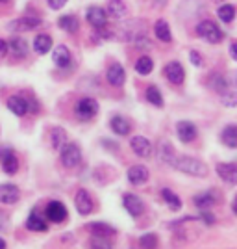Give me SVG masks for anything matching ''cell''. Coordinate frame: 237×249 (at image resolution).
Segmentation results:
<instances>
[{"label":"cell","mask_w":237,"mask_h":249,"mask_svg":"<svg viewBox=\"0 0 237 249\" xmlns=\"http://www.w3.org/2000/svg\"><path fill=\"white\" fill-rule=\"evenodd\" d=\"M87 229L91 231V234H93V236H104V238L113 236L115 232H117L111 225H108V223H100V221H96V223H89Z\"/></svg>","instance_id":"d4e9b609"},{"label":"cell","mask_w":237,"mask_h":249,"mask_svg":"<svg viewBox=\"0 0 237 249\" xmlns=\"http://www.w3.org/2000/svg\"><path fill=\"white\" fill-rule=\"evenodd\" d=\"M50 143L54 149H60V151H62V147L67 143V132L63 130L62 126H54V128H52Z\"/></svg>","instance_id":"f546056e"},{"label":"cell","mask_w":237,"mask_h":249,"mask_svg":"<svg viewBox=\"0 0 237 249\" xmlns=\"http://www.w3.org/2000/svg\"><path fill=\"white\" fill-rule=\"evenodd\" d=\"M21 197V190L15 184H0V203L2 205H15Z\"/></svg>","instance_id":"9a60e30c"},{"label":"cell","mask_w":237,"mask_h":249,"mask_svg":"<svg viewBox=\"0 0 237 249\" xmlns=\"http://www.w3.org/2000/svg\"><path fill=\"white\" fill-rule=\"evenodd\" d=\"M154 34H156V37L163 43H171V39H173V32L169 28V22L163 21V19H159V21L154 24Z\"/></svg>","instance_id":"603a6c76"},{"label":"cell","mask_w":237,"mask_h":249,"mask_svg":"<svg viewBox=\"0 0 237 249\" xmlns=\"http://www.w3.org/2000/svg\"><path fill=\"white\" fill-rule=\"evenodd\" d=\"M189 60H191L193 65H196V67H202V58H200V54H198L196 51L189 52Z\"/></svg>","instance_id":"f35d334b"},{"label":"cell","mask_w":237,"mask_h":249,"mask_svg":"<svg viewBox=\"0 0 237 249\" xmlns=\"http://www.w3.org/2000/svg\"><path fill=\"white\" fill-rule=\"evenodd\" d=\"M8 52H10V47H8V41H4V39H0V60H2V58H6V56H8Z\"/></svg>","instance_id":"b9f144b4"},{"label":"cell","mask_w":237,"mask_h":249,"mask_svg":"<svg viewBox=\"0 0 237 249\" xmlns=\"http://www.w3.org/2000/svg\"><path fill=\"white\" fill-rule=\"evenodd\" d=\"M89 246H91V249H111V244L104 236H93L91 242H89Z\"/></svg>","instance_id":"8d00e7d4"},{"label":"cell","mask_w":237,"mask_h":249,"mask_svg":"<svg viewBox=\"0 0 237 249\" xmlns=\"http://www.w3.org/2000/svg\"><path fill=\"white\" fill-rule=\"evenodd\" d=\"M85 19L93 28H104V26H108V11L100 6H91L85 11Z\"/></svg>","instance_id":"8992f818"},{"label":"cell","mask_w":237,"mask_h":249,"mask_svg":"<svg viewBox=\"0 0 237 249\" xmlns=\"http://www.w3.org/2000/svg\"><path fill=\"white\" fill-rule=\"evenodd\" d=\"M163 73H165L167 80H169L171 84H176V86L184 84V80H186V71H184V67H182V63L180 62L167 63Z\"/></svg>","instance_id":"9c48e42d"},{"label":"cell","mask_w":237,"mask_h":249,"mask_svg":"<svg viewBox=\"0 0 237 249\" xmlns=\"http://www.w3.org/2000/svg\"><path fill=\"white\" fill-rule=\"evenodd\" d=\"M176 151L174 147L171 145V142H167V140H161L159 143H158V160L161 162V164H165V166H173V162L176 160Z\"/></svg>","instance_id":"7c38bea8"},{"label":"cell","mask_w":237,"mask_h":249,"mask_svg":"<svg viewBox=\"0 0 237 249\" xmlns=\"http://www.w3.org/2000/svg\"><path fill=\"white\" fill-rule=\"evenodd\" d=\"M173 167L182 171V173H186V175L198 177V178L207 175L206 164L202 160H198V158H193V156H176V160L173 162Z\"/></svg>","instance_id":"6da1fadb"},{"label":"cell","mask_w":237,"mask_h":249,"mask_svg":"<svg viewBox=\"0 0 237 249\" xmlns=\"http://www.w3.org/2000/svg\"><path fill=\"white\" fill-rule=\"evenodd\" d=\"M74 203H76L78 214H82V216H87V214L93 212V199H91L87 190H78L76 197H74Z\"/></svg>","instance_id":"8fae6325"},{"label":"cell","mask_w":237,"mask_h":249,"mask_svg":"<svg viewBox=\"0 0 237 249\" xmlns=\"http://www.w3.org/2000/svg\"><path fill=\"white\" fill-rule=\"evenodd\" d=\"M52 49V37L48 34H39L33 39V51L37 54H47Z\"/></svg>","instance_id":"484cf974"},{"label":"cell","mask_w":237,"mask_h":249,"mask_svg":"<svg viewBox=\"0 0 237 249\" xmlns=\"http://www.w3.org/2000/svg\"><path fill=\"white\" fill-rule=\"evenodd\" d=\"M230 54H232V58L237 62V41H234L230 45Z\"/></svg>","instance_id":"ee69618b"},{"label":"cell","mask_w":237,"mask_h":249,"mask_svg":"<svg viewBox=\"0 0 237 249\" xmlns=\"http://www.w3.org/2000/svg\"><path fill=\"white\" fill-rule=\"evenodd\" d=\"M0 162H2V169H4L8 175H15V173L19 171L17 155H15L11 149H8V147L0 149Z\"/></svg>","instance_id":"ba28073f"},{"label":"cell","mask_w":237,"mask_h":249,"mask_svg":"<svg viewBox=\"0 0 237 249\" xmlns=\"http://www.w3.org/2000/svg\"><path fill=\"white\" fill-rule=\"evenodd\" d=\"M108 13H110L113 19H124L128 10H126L123 0H110V4H108Z\"/></svg>","instance_id":"f1b7e54d"},{"label":"cell","mask_w":237,"mask_h":249,"mask_svg":"<svg viewBox=\"0 0 237 249\" xmlns=\"http://www.w3.org/2000/svg\"><path fill=\"white\" fill-rule=\"evenodd\" d=\"M45 214H47V218L50 219L52 223H62V221L67 219V208H65V205L60 203V201H50V203L47 205Z\"/></svg>","instance_id":"30bf717a"},{"label":"cell","mask_w":237,"mask_h":249,"mask_svg":"<svg viewBox=\"0 0 237 249\" xmlns=\"http://www.w3.org/2000/svg\"><path fill=\"white\" fill-rule=\"evenodd\" d=\"M152 69H154V62H152V58H148V56H141L137 62H135V71L139 74H146L152 73Z\"/></svg>","instance_id":"1f68e13d"},{"label":"cell","mask_w":237,"mask_h":249,"mask_svg":"<svg viewBox=\"0 0 237 249\" xmlns=\"http://www.w3.org/2000/svg\"><path fill=\"white\" fill-rule=\"evenodd\" d=\"M8 108H10L11 112L15 115H26L30 112V108H28V99L26 97H22V95H11L10 99H8Z\"/></svg>","instance_id":"e0dca14e"},{"label":"cell","mask_w":237,"mask_h":249,"mask_svg":"<svg viewBox=\"0 0 237 249\" xmlns=\"http://www.w3.org/2000/svg\"><path fill=\"white\" fill-rule=\"evenodd\" d=\"M60 158H62V164L65 167H76L82 162V151L76 143H65L62 147Z\"/></svg>","instance_id":"277c9868"},{"label":"cell","mask_w":237,"mask_h":249,"mask_svg":"<svg viewBox=\"0 0 237 249\" xmlns=\"http://www.w3.org/2000/svg\"><path fill=\"white\" fill-rule=\"evenodd\" d=\"M58 26L62 30L69 32V34H76L78 28H80V22H78V19L74 15H63V17H60V21H58Z\"/></svg>","instance_id":"83f0119b"},{"label":"cell","mask_w":237,"mask_h":249,"mask_svg":"<svg viewBox=\"0 0 237 249\" xmlns=\"http://www.w3.org/2000/svg\"><path fill=\"white\" fill-rule=\"evenodd\" d=\"M8 229H10V218L4 212H0V232L2 231H8Z\"/></svg>","instance_id":"ab89813d"},{"label":"cell","mask_w":237,"mask_h":249,"mask_svg":"<svg viewBox=\"0 0 237 249\" xmlns=\"http://www.w3.org/2000/svg\"><path fill=\"white\" fill-rule=\"evenodd\" d=\"M195 205L198 208H209L215 205V194L213 192H204V194H198L195 197Z\"/></svg>","instance_id":"d6a6232c"},{"label":"cell","mask_w":237,"mask_h":249,"mask_svg":"<svg viewBox=\"0 0 237 249\" xmlns=\"http://www.w3.org/2000/svg\"><path fill=\"white\" fill-rule=\"evenodd\" d=\"M128 180H130V184H134V186H143L144 182L148 180V169L141 164H137V166H132L128 169Z\"/></svg>","instance_id":"d6986e66"},{"label":"cell","mask_w":237,"mask_h":249,"mask_svg":"<svg viewBox=\"0 0 237 249\" xmlns=\"http://www.w3.org/2000/svg\"><path fill=\"white\" fill-rule=\"evenodd\" d=\"M232 210H234V214L237 216V197L234 199V203H232Z\"/></svg>","instance_id":"bcb514c9"},{"label":"cell","mask_w":237,"mask_h":249,"mask_svg":"<svg viewBox=\"0 0 237 249\" xmlns=\"http://www.w3.org/2000/svg\"><path fill=\"white\" fill-rule=\"evenodd\" d=\"M8 47H10V54L15 60H22V58L28 56V43H26V39H22V37H13V39H10Z\"/></svg>","instance_id":"ffe728a7"},{"label":"cell","mask_w":237,"mask_h":249,"mask_svg":"<svg viewBox=\"0 0 237 249\" xmlns=\"http://www.w3.org/2000/svg\"><path fill=\"white\" fill-rule=\"evenodd\" d=\"M154 2V8H163L167 4V0H152Z\"/></svg>","instance_id":"f6af8a7d"},{"label":"cell","mask_w":237,"mask_h":249,"mask_svg":"<svg viewBox=\"0 0 237 249\" xmlns=\"http://www.w3.org/2000/svg\"><path fill=\"white\" fill-rule=\"evenodd\" d=\"M217 175L221 177L224 182L228 184H237V166L232 162H222V164H217Z\"/></svg>","instance_id":"2e32d148"},{"label":"cell","mask_w":237,"mask_h":249,"mask_svg":"<svg viewBox=\"0 0 237 249\" xmlns=\"http://www.w3.org/2000/svg\"><path fill=\"white\" fill-rule=\"evenodd\" d=\"M106 78H108V82L111 84V86H115V88H121V86L126 82V71H124L123 65L113 63V65H110Z\"/></svg>","instance_id":"ac0fdd59"},{"label":"cell","mask_w":237,"mask_h":249,"mask_svg":"<svg viewBox=\"0 0 237 249\" xmlns=\"http://www.w3.org/2000/svg\"><path fill=\"white\" fill-rule=\"evenodd\" d=\"M110 124H111V130L119 136H128L130 134V130H132L130 123H128L124 117H121V115H113L111 121H110Z\"/></svg>","instance_id":"cb8c5ba5"},{"label":"cell","mask_w":237,"mask_h":249,"mask_svg":"<svg viewBox=\"0 0 237 249\" xmlns=\"http://www.w3.org/2000/svg\"><path fill=\"white\" fill-rule=\"evenodd\" d=\"M217 15L222 22H232L234 17H236V8L232 4H222L219 10H217Z\"/></svg>","instance_id":"836d02e7"},{"label":"cell","mask_w":237,"mask_h":249,"mask_svg":"<svg viewBox=\"0 0 237 249\" xmlns=\"http://www.w3.org/2000/svg\"><path fill=\"white\" fill-rule=\"evenodd\" d=\"M52 60L58 67H67V65H71V51L65 45H60L52 52Z\"/></svg>","instance_id":"7402d4cb"},{"label":"cell","mask_w":237,"mask_h":249,"mask_svg":"<svg viewBox=\"0 0 237 249\" xmlns=\"http://www.w3.org/2000/svg\"><path fill=\"white\" fill-rule=\"evenodd\" d=\"M176 134L184 143H191L193 140H196L198 130H196V126L191 121H180L176 124Z\"/></svg>","instance_id":"5bb4252c"},{"label":"cell","mask_w":237,"mask_h":249,"mask_svg":"<svg viewBox=\"0 0 237 249\" xmlns=\"http://www.w3.org/2000/svg\"><path fill=\"white\" fill-rule=\"evenodd\" d=\"M95 36H96V41H108L111 39L113 32L108 30V26H104V28H95Z\"/></svg>","instance_id":"74e56055"},{"label":"cell","mask_w":237,"mask_h":249,"mask_svg":"<svg viewBox=\"0 0 237 249\" xmlns=\"http://www.w3.org/2000/svg\"><path fill=\"white\" fill-rule=\"evenodd\" d=\"M6 2H10V0H0V4H6Z\"/></svg>","instance_id":"681fc988"},{"label":"cell","mask_w":237,"mask_h":249,"mask_svg":"<svg viewBox=\"0 0 237 249\" xmlns=\"http://www.w3.org/2000/svg\"><path fill=\"white\" fill-rule=\"evenodd\" d=\"M139 244H141L143 249H156L158 244H159V238H158V234H154V232H148V234H143L139 238Z\"/></svg>","instance_id":"d590c367"},{"label":"cell","mask_w":237,"mask_h":249,"mask_svg":"<svg viewBox=\"0 0 237 249\" xmlns=\"http://www.w3.org/2000/svg\"><path fill=\"white\" fill-rule=\"evenodd\" d=\"M98 110H100V106H98V103L95 101L93 97H83L74 106V114H76L78 119H82V121L93 119L95 115L98 114Z\"/></svg>","instance_id":"7a4b0ae2"},{"label":"cell","mask_w":237,"mask_h":249,"mask_svg":"<svg viewBox=\"0 0 237 249\" xmlns=\"http://www.w3.org/2000/svg\"><path fill=\"white\" fill-rule=\"evenodd\" d=\"M221 140L226 147H237V124H228L226 128L221 132Z\"/></svg>","instance_id":"4316f807"},{"label":"cell","mask_w":237,"mask_h":249,"mask_svg":"<svg viewBox=\"0 0 237 249\" xmlns=\"http://www.w3.org/2000/svg\"><path fill=\"white\" fill-rule=\"evenodd\" d=\"M0 249H6V240L0 238Z\"/></svg>","instance_id":"7dc6e473"},{"label":"cell","mask_w":237,"mask_h":249,"mask_svg":"<svg viewBox=\"0 0 237 249\" xmlns=\"http://www.w3.org/2000/svg\"><path fill=\"white\" fill-rule=\"evenodd\" d=\"M196 34L200 37H204L206 41L213 43V45L221 43L222 37H224V34L219 30V26L213 21H209V19H204V21H200L196 24Z\"/></svg>","instance_id":"3957f363"},{"label":"cell","mask_w":237,"mask_h":249,"mask_svg":"<svg viewBox=\"0 0 237 249\" xmlns=\"http://www.w3.org/2000/svg\"><path fill=\"white\" fill-rule=\"evenodd\" d=\"M146 101L150 104H154V106H158V108H161L163 106V95H161V91L156 86H150L146 89Z\"/></svg>","instance_id":"e575fe53"},{"label":"cell","mask_w":237,"mask_h":249,"mask_svg":"<svg viewBox=\"0 0 237 249\" xmlns=\"http://www.w3.org/2000/svg\"><path fill=\"white\" fill-rule=\"evenodd\" d=\"M123 205H124V208H126V212H128L132 218H139L144 212L143 201L137 197V196H134V194H126L123 199Z\"/></svg>","instance_id":"4fadbf2b"},{"label":"cell","mask_w":237,"mask_h":249,"mask_svg":"<svg viewBox=\"0 0 237 249\" xmlns=\"http://www.w3.org/2000/svg\"><path fill=\"white\" fill-rule=\"evenodd\" d=\"M200 218H202V221L207 223V225H213V223H215V218H213L209 212H202V216H200Z\"/></svg>","instance_id":"7bdbcfd3"},{"label":"cell","mask_w":237,"mask_h":249,"mask_svg":"<svg viewBox=\"0 0 237 249\" xmlns=\"http://www.w3.org/2000/svg\"><path fill=\"white\" fill-rule=\"evenodd\" d=\"M47 2H48V6L52 10H62L63 6L67 4V0H47Z\"/></svg>","instance_id":"60d3db41"},{"label":"cell","mask_w":237,"mask_h":249,"mask_svg":"<svg viewBox=\"0 0 237 249\" xmlns=\"http://www.w3.org/2000/svg\"><path fill=\"white\" fill-rule=\"evenodd\" d=\"M26 229L35 231V232H45V231H48V225H47L45 218L37 210H32V214L28 216V221H26Z\"/></svg>","instance_id":"44dd1931"},{"label":"cell","mask_w":237,"mask_h":249,"mask_svg":"<svg viewBox=\"0 0 237 249\" xmlns=\"http://www.w3.org/2000/svg\"><path fill=\"white\" fill-rule=\"evenodd\" d=\"M41 22L43 21L37 19V17H19V19H15V21H11L10 24H8V30L17 32V34H21V32H30V30L39 28Z\"/></svg>","instance_id":"5b68a950"},{"label":"cell","mask_w":237,"mask_h":249,"mask_svg":"<svg viewBox=\"0 0 237 249\" xmlns=\"http://www.w3.org/2000/svg\"><path fill=\"white\" fill-rule=\"evenodd\" d=\"M130 147L134 149V153L139 156V158H150L152 153H154L150 140L144 138V136H134V138L130 140Z\"/></svg>","instance_id":"52a82bcc"},{"label":"cell","mask_w":237,"mask_h":249,"mask_svg":"<svg viewBox=\"0 0 237 249\" xmlns=\"http://www.w3.org/2000/svg\"><path fill=\"white\" fill-rule=\"evenodd\" d=\"M161 197H163V201L167 203V207L171 208V210H180L182 208V201H180V197L176 196L174 192H171L169 188H163L161 190Z\"/></svg>","instance_id":"4dcf8cb0"},{"label":"cell","mask_w":237,"mask_h":249,"mask_svg":"<svg viewBox=\"0 0 237 249\" xmlns=\"http://www.w3.org/2000/svg\"><path fill=\"white\" fill-rule=\"evenodd\" d=\"M232 84H234V86L237 88V73H234V80H232Z\"/></svg>","instance_id":"c3c4849f"}]
</instances>
